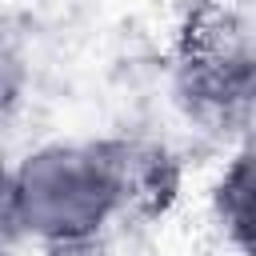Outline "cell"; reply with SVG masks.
<instances>
[{
    "label": "cell",
    "instance_id": "cell-6",
    "mask_svg": "<svg viewBox=\"0 0 256 256\" xmlns=\"http://www.w3.org/2000/svg\"><path fill=\"white\" fill-rule=\"evenodd\" d=\"M92 256H152V248L144 244V228L136 224H116L96 248Z\"/></svg>",
    "mask_w": 256,
    "mask_h": 256
},
{
    "label": "cell",
    "instance_id": "cell-4",
    "mask_svg": "<svg viewBox=\"0 0 256 256\" xmlns=\"http://www.w3.org/2000/svg\"><path fill=\"white\" fill-rule=\"evenodd\" d=\"M212 220L236 256H252V156H248V144L236 148V156L224 164V172L212 188Z\"/></svg>",
    "mask_w": 256,
    "mask_h": 256
},
{
    "label": "cell",
    "instance_id": "cell-5",
    "mask_svg": "<svg viewBox=\"0 0 256 256\" xmlns=\"http://www.w3.org/2000/svg\"><path fill=\"white\" fill-rule=\"evenodd\" d=\"M28 92V56L20 36L0 20V124H8Z\"/></svg>",
    "mask_w": 256,
    "mask_h": 256
},
{
    "label": "cell",
    "instance_id": "cell-7",
    "mask_svg": "<svg viewBox=\"0 0 256 256\" xmlns=\"http://www.w3.org/2000/svg\"><path fill=\"white\" fill-rule=\"evenodd\" d=\"M16 236V220H12V164L0 156V244H8Z\"/></svg>",
    "mask_w": 256,
    "mask_h": 256
},
{
    "label": "cell",
    "instance_id": "cell-2",
    "mask_svg": "<svg viewBox=\"0 0 256 256\" xmlns=\"http://www.w3.org/2000/svg\"><path fill=\"white\" fill-rule=\"evenodd\" d=\"M256 48L252 24L216 0L188 8L172 48V100L180 116L216 140H244L252 124Z\"/></svg>",
    "mask_w": 256,
    "mask_h": 256
},
{
    "label": "cell",
    "instance_id": "cell-3",
    "mask_svg": "<svg viewBox=\"0 0 256 256\" xmlns=\"http://www.w3.org/2000/svg\"><path fill=\"white\" fill-rule=\"evenodd\" d=\"M100 148L112 168L120 224L148 228L172 212V204L180 200L184 172L168 144L148 140V136H100Z\"/></svg>",
    "mask_w": 256,
    "mask_h": 256
},
{
    "label": "cell",
    "instance_id": "cell-1",
    "mask_svg": "<svg viewBox=\"0 0 256 256\" xmlns=\"http://www.w3.org/2000/svg\"><path fill=\"white\" fill-rule=\"evenodd\" d=\"M12 220L16 236L52 256L92 252L120 224L100 140H52L12 164Z\"/></svg>",
    "mask_w": 256,
    "mask_h": 256
}]
</instances>
